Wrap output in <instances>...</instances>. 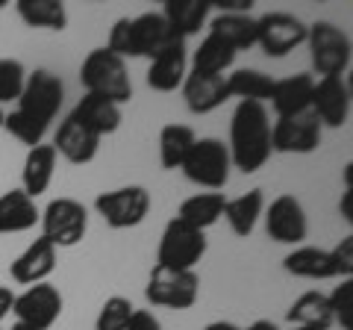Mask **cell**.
Segmentation results:
<instances>
[{"mask_svg": "<svg viewBox=\"0 0 353 330\" xmlns=\"http://www.w3.org/2000/svg\"><path fill=\"white\" fill-rule=\"evenodd\" d=\"M65 101V86L53 71L39 68L27 74L24 92L18 97V106L12 113L3 115V130L12 133L18 142H24L27 148H36L44 142L53 118L59 115Z\"/></svg>", "mask_w": 353, "mask_h": 330, "instance_id": "1", "label": "cell"}, {"mask_svg": "<svg viewBox=\"0 0 353 330\" xmlns=\"http://www.w3.org/2000/svg\"><path fill=\"white\" fill-rule=\"evenodd\" d=\"M230 162L241 174H256L271 159V115L265 104L239 101L230 121Z\"/></svg>", "mask_w": 353, "mask_h": 330, "instance_id": "2", "label": "cell"}, {"mask_svg": "<svg viewBox=\"0 0 353 330\" xmlns=\"http://www.w3.org/2000/svg\"><path fill=\"white\" fill-rule=\"evenodd\" d=\"M80 83L85 95H97V97H106L118 106L130 104L132 97V80L127 74V62L109 53L106 48H97L92 50L80 65Z\"/></svg>", "mask_w": 353, "mask_h": 330, "instance_id": "3", "label": "cell"}, {"mask_svg": "<svg viewBox=\"0 0 353 330\" xmlns=\"http://www.w3.org/2000/svg\"><path fill=\"white\" fill-rule=\"evenodd\" d=\"M306 45H309V59H312V71L321 77H345L353 59V48L347 32L330 24V21H315L306 30Z\"/></svg>", "mask_w": 353, "mask_h": 330, "instance_id": "4", "label": "cell"}, {"mask_svg": "<svg viewBox=\"0 0 353 330\" xmlns=\"http://www.w3.org/2000/svg\"><path fill=\"white\" fill-rule=\"evenodd\" d=\"M203 254H206V233L174 215L159 236L157 266L174 271H194Z\"/></svg>", "mask_w": 353, "mask_h": 330, "instance_id": "5", "label": "cell"}, {"mask_svg": "<svg viewBox=\"0 0 353 330\" xmlns=\"http://www.w3.org/2000/svg\"><path fill=\"white\" fill-rule=\"evenodd\" d=\"M230 151L221 139H197L189 157L183 159L180 171L185 174V180L194 186H203L209 192H221L230 180Z\"/></svg>", "mask_w": 353, "mask_h": 330, "instance_id": "6", "label": "cell"}, {"mask_svg": "<svg viewBox=\"0 0 353 330\" xmlns=\"http://www.w3.org/2000/svg\"><path fill=\"white\" fill-rule=\"evenodd\" d=\"M41 239H48L53 248H74L80 245L88 230V213L74 197H53L39 215Z\"/></svg>", "mask_w": 353, "mask_h": 330, "instance_id": "7", "label": "cell"}, {"mask_svg": "<svg viewBox=\"0 0 353 330\" xmlns=\"http://www.w3.org/2000/svg\"><path fill=\"white\" fill-rule=\"evenodd\" d=\"M145 298L153 307H168V310H192L201 298V278L197 271H174L153 266L145 286Z\"/></svg>", "mask_w": 353, "mask_h": 330, "instance_id": "8", "label": "cell"}, {"mask_svg": "<svg viewBox=\"0 0 353 330\" xmlns=\"http://www.w3.org/2000/svg\"><path fill=\"white\" fill-rule=\"evenodd\" d=\"M94 210L112 230L139 227L150 213V192L145 186H124V189L101 192L94 197Z\"/></svg>", "mask_w": 353, "mask_h": 330, "instance_id": "9", "label": "cell"}, {"mask_svg": "<svg viewBox=\"0 0 353 330\" xmlns=\"http://www.w3.org/2000/svg\"><path fill=\"white\" fill-rule=\"evenodd\" d=\"M12 313L18 322L30 330H50L62 316V292L53 283L27 286L21 295H15Z\"/></svg>", "mask_w": 353, "mask_h": 330, "instance_id": "10", "label": "cell"}, {"mask_svg": "<svg viewBox=\"0 0 353 330\" xmlns=\"http://www.w3.org/2000/svg\"><path fill=\"white\" fill-rule=\"evenodd\" d=\"M306 24L297 15L289 12H268L256 18V45L268 53V57L280 59L294 48L306 45Z\"/></svg>", "mask_w": 353, "mask_h": 330, "instance_id": "11", "label": "cell"}, {"mask_svg": "<svg viewBox=\"0 0 353 330\" xmlns=\"http://www.w3.org/2000/svg\"><path fill=\"white\" fill-rule=\"evenodd\" d=\"M321 121L309 113L301 115H289V118H277L271 124V151L277 153H312L321 145Z\"/></svg>", "mask_w": 353, "mask_h": 330, "instance_id": "12", "label": "cell"}, {"mask_svg": "<svg viewBox=\"0 0 353 330\" xmlns=\"http://www.w3.org/2000/svg\"><path fill=\"white\" fill-rule=\"evenodd\" d=\"M265 233L280 245H301L309 233L306 210L294 195H280L265 206Z\"/></svg>", "mask_w": 353, "mask_h": 330, "instance_id": "13", "label": "cell"}, {"mask_svg": "<svg viewBox=\"0 0 353 330\" xmlns=\"http://www.w3.org/2000/svg\"><path fill=\"white\" fill-rule=\"evenodd\" d=\"M180 36L168 27L162 12H141L139 18H130V59H153L162 50L180 45Z\"/></svg>", "mask_w": 353, "mask_h": 330, "instance_id": "14", "label": "cell"}, {"mask_svg": "<svg viewBox=\"0 0 353 330\" xmlns=\"http://www.w3.org/2000/svg\"><path fill=\"white\" fill-rule=\"evenodd\" d=\"M312 115L321 121V127H345L350 121L353 97H350V83L345 77H321L315 80L312 89Z\"/></svg>", "mask_w": 353, "mask_h": 330, "instance_id": "15", "label": "cell"}, {"mask_svg": "<svg viewBox=\"0 0 353 330\" xmlns=\"http://www.w3.org/2000/svg\"><path fill=\"white\" fill-rule=\"evenodd\" d=\"M53 151H57V157L68 159L71 165H88L97 157V151H101V136L83 127L74 115H68L57 127V133H53Z\"/></svg>", "mask_w": 353, "mask_h": 330, "instance_id": "16", "label": "cell"}, {"mask_svg": "<svg viewBox=\"0 0 353 330\" xmlns=\"http://www.w3.org/2000/svg\"><path fill=\"white\" fill-rule=\"evenodd\" d=\"M57 254L59 251L50 245L48 239H36L21 251V254L12 260L9 266V274L12 280L21 286H36V283H48V278L57 271Z\"/></svg>", "mask_w": 353, "mask_h": 330, "instance_id": "17", "label": "cell"}, {"mask_svg": "<svg viewBox=\"0 0 353 330\" xmlns=\"http://www.w3.org/2000/svg\"><path fill=\"white\" fill-rule=\"evenodd\" d=\"M180 89H183V101L192 115H209L230 101L227 77H206V74L192 71V74H185Z\"/></svg>", "mask_w": 353, "mask_h": 330, "instance_id": "18", "label": "cell"}, {"mask_svg": "<svg viewBox=\"0 0 353 330\" xmlns=\"http://www.w3.org/2000/svg\"><path fill=\"white\" fill-rule=\"evenodd\" d=\"M312 89H315V77L312 74H294L285 80H274V92H271V106L277 118H289V115H301L309 113L312 106Z\"/></svg>", "mask_w": 353, "mask_h": 330, "instance_id": "19", "label": "cell"}, {"mask_svg": "<svg viewBox=\"0 0 353 330\" xmlns=\"http://www.w3.org/2000/svg\"><path fill=\"white\" fill-rule=\"evenodd\" d=\"M189 74V53H185V41L162 50L148 65V86L153 92H176Z\"/></svg>", "mask_w": 353, "mask_h": 330, "instance_id": "20", "label": "cell"}, {"mask_svg": "<svg viewBox=\"0 0 353 330\" xmlns=\"http://www.w3.org/2000/svg\"><path fill=\"white\" fill-rule=\"evenodd\" d=\"M283 269L303 280H336V278L341 280V271L336 266L333 254L324 248H312V245L294 248L292 254L283 260Z\"/></svg>", "mask_w": 353, "mask_h": 330, "instance_id": "21", "label": "cell"}, {"mask_svg": "<svg viewBox=\"0 0 353 330\" xmlns=\"http://www.w3.org/2000/svg\"><path fill=\"white\" fill-rule=\"evenodd\" d=\"M77 121H80L83 127H88L92 133L97 136H112L115 130L121 127V121H124V113H121V106L106 101V97H97V95H85L80 97V104L74 106L71 113Z\"/></svg>", "mask_w": 353, "mask_h": 330, "instance_id": "22", "label": "cell"}, {"mask_svg": "<svg viewBox=\"0 0 353 330\" xmlns=\"http://www.w3.org/2000/svg\"><path fill=\"white\" fill-rule=\"evenodd\" d=\"M53 171H57V151H53V145H44L41 142V145L30 148L24 168H21V192L36 201L39 195L48 192Z\"/></svg>", "mask_w": 353, "mask_h": 330, "instance_id": "23", "label": "cell"}, {"mask_svg": "<svg viewBox=\"0 0 353 330\" xmlns=\"http://www.w3.org/2000/svg\"><path fill=\"white\" fill-rule=\"evenodd\" d=\"M39 206L21 189H9L0 195V233H24L39 224Z\"/></svg>", "mask_w": 353, "mask_h": 330, "instance_id": "24", "label": "cell"}, {"mask_svg": "<svg viewBox=\"0 0 353 330\" xmlns=\"http://www.w3.org/2000/svg\"><path fill=\"white\" fill-rule=\"evenodd\" d=\"M209 36L221 39L236 53L256 48V18L250 15H236V12H218L209 21Z\"/></svg>", "mask_w": 353, "mask_h": 330, "instance_id": "25", "label": "cell"}, {"mask_svg": "<svg viewBox=\"0 0 353 330\" xmlns=\"http://www.w3.org/2000/svg\"><path fill=\"white\" fill-rule=\"evenodd\" d=\"M285 322L292 327H303V330H330L333 327V313H330V301L324 292L309 289L297 298L289 313H285Z\"/></svg>", "mask_w": 353, "mask_h": 330, "instance_id": "26", "label": "cell"}, {"mask_svg": "<svg viewBox=\"0 0 353 330\" xmlns=\"http://www.w3.org/2000/svg\"><path fill=\"white\" fill-rule=\"evenodd\" d=\"M262 213H265L262 189H250L239 197H227V204H224V218L239 239H248L256 230V222L262 218Z\"/></svg>", "mask_w": 353, "mask_h": 330, "instance_id": "27", "label": "cell"}, {"mask_svg": "<svg viewBox=\"0 0 353 330\" xmlns=\"http://www.w3.org/2000/svg\"><path fill=\"white\" fill-rule=\"evenodd\" d=\"M209 0H165L162 6V18L168 21V27L180 36L183 41L201 32V27L209 18Z\"/></svg>", "mask_w": 353, "mask_h": 330, "instance_id": "28", "label": "cell"}, {"mask_svg": "<svg viewBox=\"0 0 353 330\" xmlns=\"http://www.w3.org/2000/svg\"><path fill=\"white\" fill-rule=\"evenodd\" d=\"M224 204H227L224 192H197L180 204L176 218L206 233V227H212L218 218H224Z\"/></svg>", "mask_w": 353, "mask_h": 330, "instance_id": "29", "label": "cell"}, {"mask_svg": "<svg viewBox=\"0 0 353 330\" xmlns=\"http://www.w3.org/2000/svg\"><path fill=\"white\" fill-rule=\"evenodd\" d=\"M15 12L32 30L62 32L68 27V9H65V3H59V0H18Z\"/></svg>", "mask_w": 353, "mask_h": 330, "instance_id": "30", "label": "cell"}, {"mask_svg": "<svg viewBox=\"0 0 353 330\" xmlns=\"http://www.w3.org/2000/svg\"><path fill=\"white\" fill-rule=\"evenodd\" d=\"M236 57L239 53L233 48L206 32V39L192 53V71L194 74H206V77H224L230 68H233Z\"/></svg>", "mask_w": 353, "mask_h": 330, "instance_id": "31", "label": "cell"}, {"mask_svg": "<svg viewBox=\"0 0 353 330\" xmlns=\"http://www.w3.org/2000/svg\"><path fill=\"white\" fill-rule=\"evenodd\" d=\"M197 142L194 130L189 124H165L159 133V162L165 171H176L183 159L189 157L192 145Z\"/></svg>", "mask_w": 353, "mask_h": 330, "instance_id": "32", "label": "cell"}, {"mask_svg": "<svg viewBox=\"0 0 353 330\" xmlns=\"http://www.w3.org/2000/svg\"><path fill=\"white\" fill-rule=\"evenodd\" d=\"M227 92L230 97H239V101L268 104L274 92V80L256 68H239L233 74H227Z\"/></svg>", "mask_w": 353, "mask_h": 330, "instance_id": "33", "label": "cell"}, {"mask_svg": "<svg viewBox=\"0 0 353 330\" xmlns=\"http://www.w3.org/2000/svg\"><path fill=\"white\" fill-rule=\"evenodd\" d=\"M132 313H136V307H132L130 298L124 295H112V298H106L101 313L94 318V330H127Z\"/></svg>", "mask_w": 353, "mask_h": 330, "instance_id": "34", "label": "cell"}, {"mask_svg": "<svg viewBox=\"0 0 353 330\" xmlns=\"http://www.w3.org/2000/svg\"><path fill=\"white\" fill-rule=\"evenodd\" d=\"M27 68L18 59H0V109L3 104H12L24 92Z\"/></svg>", "mask_w": 353, "mask_h": 330, "instance_id": "35", "label": "cell"}, {"mask_svg": "<svg viewBox=\"0 0 353 330\" xmlns=\"http://www.w3.org/2000/svg\"><path fill=\"white\" fill-rule=\"evenodd\" d=\"M333 324H341V330H353V278H345L333 292L327 295Z\"/></svg>", "mask_w": 353, "mask_h": 330, "instance_id": "36", "label": "cell"}, {"mask_svg": "<svg viewBox=\"0 0 353 330\" xmlns=\"http://www.w3.org/2000/svg\"><path fill=\"white\" fill-rule=\"evenodd\" d=\"M330 254H333L336 266H339V271H341V280L353 278V236H345L333 251H330Z\"/></svg>", "mask_w": 353, "mask_h": 330, "instance_id": "37", "label": "cell"}, {"mask_svg": "<svg viewBox=\"0 0 353 330\" xmlns=\"http://www.w3.org/2000/svg\"><path fill=\"white\" fill-rule=\"evenodd\" d=\"M127 330H162V324H159V318L153 316L150 310H136V313H132V318H130Z\"/></svg>", "mask_w": 353, "mask_h": 330, "instance_id": "38", "label": "cell"}, {"mask_svg": "<svg viewBox=\"0 0 353 330\" xmlns=\"http://www.w3.org/2000/svg\"><path fill=\"white\" fill-rule=\"evenodd\" d=\"M12 304H15V292L9 286H0V322L12 313Z\"/></svg>", "mask_w": 353, "mask_h": 330, "instance_id": "39", "label": "cell"}, {"mask_svg": "<svg viewBox=\"0 0 353 330\" xmlns=\"http://www.w3.org/2000/svg\"><path fill=\"white\" fill-rule=\"evenodd\" d=\"M339 213H341V218H345V222H347V224L353 222V189H345V195H341Z\"/></svg>", "mask_w": 353, "mask_h": 330, "instance_id": "40", "label": "cell"}, {"mask_svg": "<svg viewBox=\"0 0 353 330\" xmlns=\"http://www.w3.org/2000/svg\"><path fill=\"white\" fill-rule=\"evenodd\" d=\"M241 330H280L274 322H268V318H259V322H253V324H248V327H241Z\"/></svg>", "mask_w": 353, "mask_h": 330, "instance_id": "41", "label": "cell"}, {"mask_svg": "<svg viewBox=\"0 0 353 330\" xmlns=\"http://www.w3.org/2000/svg\"><path fill=\"white\" fill-rule=\"evenodd\" d=\"M203 330H241V327H236L233 322H212V324H206Z\"/></svg>", "mask_w": 353, "mask_h": 330, "instance_id": "42", "label": "cell"}, {"mask_svg": "<svg viewBox=\"0 0 353 330\" xmlns=\"http://www.w3.org/2000/svg\"><path fill=\"white\" fill-rule=\"evenodd\" d=\"M9 330H30V327H24V324H12V327H9Z\"/></svg>", "mask_w": 353, "mask_h": 330, "instance_id": "43", "label": "cell"}, {"mask_svg": "<svg viewBox=\"0 0 353 330\" xmlns=\"http://www.w3.org/2000/svg\"><path fill=\"white\" fill-rule=\"evenodd\" d=\"M3 115H6V113H3V109H0V127H3Z\"/></svg>", "mask_w": 353, "mask_h": 330, "instance_id": "44", "label": "cell"}, {"mask_svg": "<svg viewBox=\"0 0 353 330\" xmlns=\"http://www.w3.org/2000/svg\"><path fill=\"white\" fill-rule=\"evenodd\" d=\"M3 6H6V0H0V9H3Z\"/></svg>", "mask_w": 353, "mask_h": 330, "instance_id": "45", "label": "cell"}, {"mask_svg": "<svg viewBox=\"0 0 353 330\" xmlns=\"http://www.w3.org/2000/svg\"><path fill=\"white\" fill-rule=\"evenodd\" d=\"M289 330H303V327H289Z\"/></svg>", "mask_w": 353, "mask_h": 330, "instance_id": "46", "label": "cell"}, {"mask_svg": "<svg viewBox=\"0 0 353 330\" xmlns=\"http://www.w3.org/2000/svg\"><path fill=\"white\" fill-rule=\"evenodd\" d=\"M0 330H3V327H0Z\"/></svg>", "mask_w": 353, "mask_h": 330, "instance_id": "47", "label": "cell"}]
</instances>
